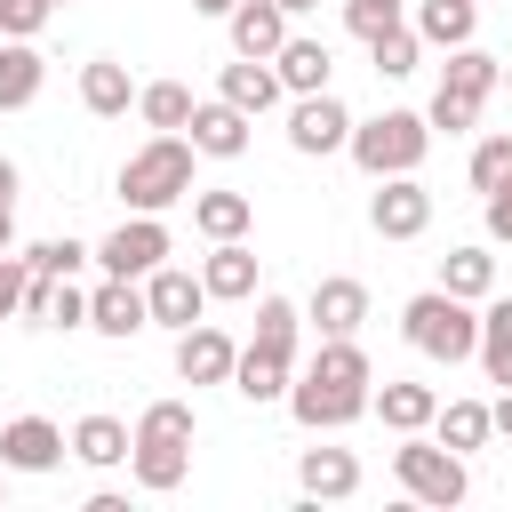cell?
<instances>
[{"label": "cell", "instance_id": "1", "mask_svg": "<svg viewBox=\"0 0 512 512\" xmlns=\"http://www.w3.org/2000/svg\"><path fill=\"white\" fill-rule=\"evenodd\" d=\"M368 400H376V368H368L360 336H320V352L296 368V384H288L280 408L304 432H344V424L368 416Z\"/></svg>", "mask_w": 512, "mask_h": 512}, {"label": "cell", "instance_id": "2", "mask_svg": "<svg viewBox=\"0 0 512 512\" xmlns=\"http://www.w3.org/2000/svg\"><path fill=\"white\" fill-rule=\"evenodd\" d=\"M192 432H200L192 400H152V408L136 416V448H128V472H136V488H152V496H176V488L192 480Z\"/></svg>", "mask_w": 512, "mask_h": 512}, {"label": "cell", "instance_id": "3", "mask_svg": "<svg viewBox=\"0 0 512 512\" xmlns=\"http://www.w3.org/2000/svg\"><path fill=\"white\" fill-rule=\"evenodd\" d=\"M192 136H168V128H152V144H136L128 160H120V200L136 208V216H160V208H176V200H192L200 184H192Z\"/></svg>", "mask_w": 512, "mask_h": 512}, {"label": "cell", "instance_id": "4", "mask_svg": "<svg viewBox=\"0 0 512 512\" xmlns=\"http://www.w3.org/2000/svg\"><path fill=\"white\" fill-rule=\"evenodd\" d=\"M504 88V56H488V48H448V64H440V88H432V104H424V120H432V136L448 128V136H472L480 128V104Z\"/></svg>", "mask_w": 512, "mask_h": 512}, {"label": "cell", "instance_id": "5", "mask_svg": "<svg viewBox=\"0 0 512 512\" xmlns=\"http://www.w3.org/2000/svg\"><path fill=\"white\" fill-rule=\"evenodd\" d=\"M400 336L424 352V360H472L480 352V304H464V296H448L440 280L424 288V296H408L400 304Z\"/></svg>", "mask_w": 512, "mask_h": 512}, {"label": "cell", "instance_id": "6", "mask_svg": "<svg viewBox=\"0 0 512 512\" xmlns=\"http://www.w3.org/2000/svg\"><path fill=\"white\" fill-rule=\"evenodd\" d=\"M352 168L376 184V176H416L424 152H432V120L424 112H376V120H352Z\"/></svg>", "mask_w": 512, "mask_h": 512}, {"label": "cell", "instance_id": "7", "mask_svg": "<svg viewBox=\"0 0 512 512\" xmlns=\"http://www.w3.org/2000/svg\"><path fill=\"white\" fill-rule=\"evenodd\" d=\"M392 480H400L416 504H432V512H448V504L472 496L464 456H456L448 440H424V432H400V448H392Z\"/></svg>", "mask_w": 512, "mask_h": 512}, {"label": "cell", "instance_id": "8", "mask_svg": "<svg viewBox=\"0 0 512 512\" xmlns=\"http://www.w3.org/2000/svg\"><path fill=\"white\" fill-rule=\"evenodd\" d=\"M96 264H104V272H120V280H144V272H160V264H168V224L128 208V216H120V224L96 240Z\"/></svg>", "mask_w": 512, "mask_h": 512}, {"label": "cell", "instance_id": "9", "mask_svg": "<svg viewBox=\"0 0 512 512\" xmlns=\"http://www.w3.org/2000/svg\"><path fill=\"white\" fill-rule=\"evenodd\" d=\"M368 224H376V240H424V232H432V192H424L416 176H376Z\"/></svg>", "mask_w": 512, "mask_h": 512}, {"label": "cell", "instance_id": "10", "mask_svg": "<svg viewBox=\"0 0 512 512\" xmlns=\"http://www.w3.org/2000/svg\"><path fill=\"white\" fill-rule=\"evenodd\" d=\"M344 144H352V112H344L328 88L288 104V152H304V160H328V152H344Z\"/></svg>", "mask_w": 512, "mask_h": 512}, {"label": "cell", "instance_id": "11", "mask_svg": "<svg viewBox=\"0 0 512 512\" xmlns=\"http://www.w3.org/2000/svg\"><path fill=\"white\" fill-rule=\"evenodd\" d=\"M144 304H152V328H192L216 296H208V280L200 272H184V264H160V272H144Z\"/></svg>", "mask_w": 512, "mask_h": 512}, {"label": "cell", "instance_id": "12", "mask_svg": "<svg viewBox=\"0 0 512 512\" xmlns=\"http://www.w3.org/2000/svg\"><path fill=\"white\" fill-rule=\"evenodd\" d=\"M88 328H96V336H112V344H128V336H144V328H152V304H144V280H120V272H104V280L88 288Z\"/></svg>", "mask_w": 512, "mask_h": 512}, {"label": "cell", "instance_id": "13", "mask_svg": "<svg viewBox=\"0 0 512 512\" xmlns=\"http://www.w3.org/2000/svg\"><path fill=\"white\" fill-rule=\"evenodd\" d=\"M232 360H240V344H232L216 320H192V328L176 336V376H184V384H232Z\"/></svg>", "mask_w": 512, "mask_h": 512}, {"label": "cell", "instance_id": "14", "mask_svg": "<svg viewBox=\"0 0 512 512\" xmlns=\"http://www.w3.org/2000/svg\"><path fill=\"white\" fill-rule=\"evenodd\" d=\"M288 384H296V352L240 344V360H232V392H240L248 408H272V400H288Z\"/></svg>", "mask_w": 512, "mask_h": 512}, {"label": "cell", "instance_id": "15", "mask_svg": "<svg viewBox=\"0 0 512 512\" xmlns=\"http://www.w3.org/2000/svg\"><path fill=\"white\" fill-rule=\"evenodd\" d=\"M64 448H72V432H56L48 416H16V424H0V464H8V472H56Z\"/></svg>", "mask_w": 512, "mask_h": 512}, {"label": "cell", "instance_id": "16", "mask_svg": "<svg viewBox=\"0 0 512 512\" xmlns=\"http://www.w3.org/2000/svg\"><path fill=\"white\" fill-rule=\"evenodd\" d=\"M304 320H312V336H360V320H368V288H360L352 272H328V280L312 288Z\"/></svg>", "mask_w": 512, "mask_h": 512}, {"label": "cell", "instance_id": "17", "mask_svg": "<svg viewBox=\"0 0 512 512\" xmlns=\"http://www.w3.org/2000/svg\"><path fill=\"white\" fill-rule=\"evenodd\" d=\"M216 96H224V104H240L248 120H264V112H272V104H280L288 88H280L272 56H232V64L216 72Z\"/></svg>", "mask_w": 512, "mask_h": 512}, {"label": "cell", "instance_id": "18", "mask_svg": "<svg viewBox=\"0 0 512 512\" xmlns=\"http://www.w3.org/2000/svg\"><path fill=\"white\" fill-rule=\"evenodd\" d=\"M248 112L240 104H224V96H208V104H192V152L200 160H240L248 152Z\"/></svg>", "mask_w": 512, "mask_h": 512}, {"label": "cell", "instance_id": "19", "mask_svg": "<svg viewBox=\"0 0 512 512\" xmlns=\"http://www.w3.org/2000/svg\"><path fill=\"white\" fill-rule=\"evenodd\" d=\"M368 416H384V432H432L440 392H432V384H416V376H384V384H376V400H368Z\"/></svg>", "mask_w": 512, "mask_h": 512}, {"label": "cell", "instance_id": "20", "mask_svg": "<svg viewBox=\"0 0 512 512\" xmlns=\"http://www.w3.org/2000/svg\"><path fill=\"white\" fill-rule=\"evenodd\" d=\"M296 488L312 504H344V496H360V456L352 448H304L296 456Z\"/></svg>", "mask_w": 512, "mask_h": 512}, {"label": "cell", "instance_id": "21", "mask_svg": "<svg viewBox=\"0 0 512 512\" xmlns=\"http://www.w3.org/2000/svg\"><path fill=\"white\" fill-rule=\"evenodd\" d=\"M288 8L280 0H240L232 16H224V32H232V56H280V40H288Z\"/></svg>", "mask_w": 512, "mask_h": 512}, {"label": "cell", "instance_id": "22", "mask_svg": "<svg viewBox=\"0 0 512 512\" xmlns=\"http://www.w3.org/2000/svg\"><path fill=\"white\" fill-rule=\"evenodd\" d=\"M200 280H208L216 304H248V296H256V248H248V240H208Z\"/></svg>", "mask_w": 512, "mask_h": 512}, {"label": "cell", "instance_id": "23", "mask_svg": "<svg viewBox=\"0 0 512 512\" xmlns=\"http://www.w3.org/2000/svg\"><path fill=\"white\" fill-rule=\"evenodd\" d=\"M272 72H280V88H288V96H320V88H328V72H336V56H328V40L288 32V40H280V56H272Z\"/></svg>", "mask_w": 512, "mask_h": 512}, {"label": "cell", "instance_id": "24", "mask_svg": "<svg viewBox=\"0 0 512 512\" xmlns=\"http://www.w3.org/2000/svg\"><path fill=\"white\" fill-rule=\"evenodd\" d=\"M80 104H88L96 120H120V112L136 104V80H128V64H120V56H88V64H80Z\"/></svg>", "mask_w": 512, "mask_h": 512}, {"label": "cell", "instance_id": "25", "mask_svg": "<svg viewBox=\"0 0 512 512\" xmlns=\"http://www.w3.org/2000/svg\"><path fill=\"white\" fill-rule=\"evenodd\" d=\"M192 232L200 240H248L256 232V200L248 192H192Z\"/></svg>", "mask_w": 512, "mask_h": 512}, {"label": "cell", "instance_id": "26", "mask_svg": "<svg viewBox=\"0 0 512 512\" xmlns=\"http://www.w3.org/2000/svg\"><path fill=\"white\" fill-rule=\"evenodd\" d=\"M128 448H136V424H120V416H104V408L72 424V456H80V464H96V472L128 464Z\"/></svg>", "mask_w": 512, "mask_h": 512}, {"label": "cell", "instance_id": "27", "mask_svg": "<svg viewBox=\"0 0 512 512\" xmlns=\"http://www.w3.org/2000/svg\"><path fill=\"white\" fill-rule=\"evenodd\" d=\"M48 88V56L32 40H0V112H24Z\"/></svg>", "mask_w": 512, "mask_h": 512}, {"label": "cell", "instance_id": "28", "mask_svg": "<svg viewBox=\"0 0 512 512\" xmlns=\"http://www.w3.org/2000/svg\"><path fill=\"white\" fill-rule=\"evenodd\" d=\"M440 288H448V296H464V304H488V296H496V256H488L480 240L448 248V256H440Z\"/></svg>", "mask_w": 512, "mask_h": 512}, {"label": "cell", "instance_id": "29", "mask_svg": "<svg viewBox=\"0 0 512 512\" xmlns=\"http://www.w3.org/2000/svg\"><path fill=\"white\" fill-rule=\"evenodd\" d=\"M480 24V0H416V40L424 48H464Z\"/></svg>", "mask_w": 512, "mask_h": 512}, {"label": "cell", "instance_id": "30", "mask_svg": "<svg viewBox=\"0 0 512 512\" xmlns=\"http://www.w3.org/2000/svg\"><path fill=\"white\" fill-rule=\"evenodd\" d=\"M472 360L488 368V384H512V296H488L480 304V352Z\"/></svg>", "mask_w": 512, "mask_h": 512}, {"label": "cell", "instance_id": "31", "mask_svg": "<svg viewBox=\"0 0 512 512\" xmlns=\"http://www.w3.org/2000/svg\"><path fill=\"white\" fill-rule=\"evenodd\" d=\"M136 112H144V128L184 136V128H192V88H184V80H144V88H136Z\"/></svg>", "mask_w": 512, "mask_h": 512}, {"label": "cell", "instance_id": "32", "mask_svg": "<svg viewBox=\"0 0 512 512\" xmlns=\"http://www.w3.org/2000/svg\"><path fill=\"white\" fill-rule=\"evenodd\" d=\"M432 432L456 448V456H472V448H488V432H496V416L480 408V400H440V416H432Z\"/></svg>", "mask_w": 512, "mask_h": 512}, {"label": "cell", "instance_id": "33", "mask_svg": "<svg viewBox=\"0 0 512 512\" xmlns=\"http://www.w3.org/2000/svg\"><path fill=\"white\" fill-rule=\"evenodd\" d=\"M416 56H424L416 24H392V32H376V40H368V64H376V80H408V72H416Z\"/></svg>", "mask_w": 512, "mask_h": 512}, {"label": "cell", "instance_id": "34", "mask_svg": "<svg viewBox=\"0 0 512 512\" xmlns=\"http://www.w3.org/2000/svg\"><path fill=\"white\" fill-rule=\"evenodd\" d=\"M296 328H304V312H296L288 296H256V336H248V344H272V352H296Z\"/></svg>", "mask_w": 512, "mask_h": 512}, {"label": "cell", "instance_id": "35", "mask_svg": "<svg viewBox=\"0 0 512 512\" xmlns=\"http://www.w3.org/2000/svg\"><path fill=\"white\" fill-rule=\"evenodd\" d=\"M88 256H96V248H80L72 232H64V240H32V248H24V264H32V272H48V280H72Z\"/></svg>", "mask_w": 512, "mask_h": 512}, {"label": "cell", "instance_id": "36", "mask_svg": "<svg viewBox=\"0 0 512 512\" xmlns=\"http://www.w3.org/2000/svg\"><path fill=\"white\" fill-rule=\"evenodd\" d=\"M464 176H472V192H496V184L512 176V128H504V136H480V144H472V168H464Z\"/></svg>", "mask_w": 512, "mask_h": 512}, {"label": "cell", "instance_id": "37", "mask_svg": "<svg viewBox=\"0 0 512 512\" xmlns=\"http://www.w3.org/2000/svg\"><path fill=\"white\" fill-rule=\"evenodd\" d=\"M392 24H408V0H344V32L352 40H376Z\"/></svg>", "mask_w": 512, "mask_h": 512}, {"label": "cell", "instance_id": "38", "mask_svg": "<svg viewBox=\"0 0 512 512\" xmlns=\"http://www.w3.org/2000/svg\"><path fill=\"white\" fill-rule=\"evenodd\" d=\"M56 0H0V40H40Z\"/></svg>", "mask_w": 512, "mask_h": 512}, {"label": "cell", "instance_id": "39", "mask_svg": "<svg viewBox=\"0 0 512 512\" xmlns=\"http://www.w3.org/2000/svg\"><path fill=\"white\" fill-rule=\"evenodd\" d=\"M24 288H32V264H24V248H8L0 256V320L24 312Z\"/></svg>", "mask_w": 512, "mask_h": 512}, {"label": "cell", "instance_id": "40", "mask_svg": "<svg viewBox=\"0 0 512 512\" xmlns=\"http://www.w3.org/2000/svg\"><path fill=\"white\" fill-rule=\"evenodd\" d=\"M480 216H488V240H512V176L496 192H480Z\"/></svg>", "mask_w": 512, "mask_h": 512}, {"label": "cell", "instance_id": "41", "mask_svg": "<svg viewBox=\"0 0 512 512\" xmlns=\"http://www.w3.org/2000/svg\"><path fill=\"white\" fill-rule=\"evenodd\" d=\"M16 184H24V176H16V160L0 152V208H16Z\"/></svg>", "mask_w": 512, "mask_h": 512}, {"label": "cell", "instance_id": "42", "mask_svg": "<svg viewBox=\"0 0 512 512\" xmlns=\"http://www.w3.org/2000/svg\"><path fill=\"white\" fill-rule=\"evenodd\" d=\"M488 416H496V432H504V440H512V384H504V400H496V408H488Z\"/></svg>", "mask_w": 512, "mask_h": 512}, {"label": "cell", "instance_id": "43", "mask_svg": "<svg viewBox=\"0 0 512 512\" xmlns=\"http://www.w3.org/2000/svg\"><path fill=\"white\" fill-rule=\"evenodd\" d=\"M240 0H192V16H232Z\"/></svg>", "mask_w": 512, "mask_h": 512}, {"label": "cell", "instance_id": "44", "mask_svg": "<svg viewBox=\"0 0 512 512\" xmlns=\"http://www.w3.org/2000/svg\"><path fill=\"white\" fill-rule=\"evenodd\" d=\"M16 248V208H0V256Z\"/></svg>", "mask_w": 512, "mask_h": 512}, {"label": "cell", "instance_id": "45", "mask_svg": "<svg viewBox=\"0 0 512 512\" xmlns=\"http://www.w3.org/2000/svg\"><path fill=\"white\" fill-rule=\"evenodd\" d=\"M280 8H288V16H312V8H320V0H280Z\"/></svg>", "mask_w": 512, "mask_h": 512}, {"label": "cell", "instance_id": "46", "mask_svg": "<svg viewBox=\"0 0 512 512\" xmlns=\"http://www.w3.org/2000/svg\"><path fill=\"white\" fill-rule=\"evenodd\" d=\"M0 504H8V464H0Z\"/></svg>", "mask_w": 512, "mask_h": 512}, {"label": "cell", "instance_id": "47", "mask_svg": "<svg viewBox=\"0 0 512 512\" xmlns=\"http://www.w3.org/2000/svg\"><path fill=\"white\" fill-rule=\"evenodd\" d=\"M504 88H512V56H504Z\"/></svg>", "mask_w": 512, "mask_h": 512}, {"label": "cell", "instance_id": "48", "mask_svg": "<svg viewBox=\"0 0 512 512\" xmlns=\"http://www.w3.org/2000/svg\"><path fill=\"white\" fill-rule=\"evenodd\" d=\"M56 8H64V0H56Z\"/></svg>", "mask_w": 512, "mask_h": 512}]
</instances>
